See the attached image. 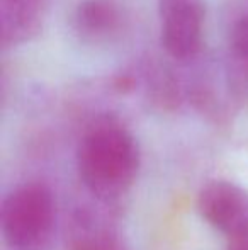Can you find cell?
Wrapping results in <instances>:
<instances>
[{
    "label": "cell",
    "mask_w": 248,
    "mask_h": 250,
    "mask_svg": "<svg viewBox=\"0 0 248 250\" xmlns=\"http://www.w3.org/2000/svg\"><path fill=\"white\" fill-rule=\"evenodd\" d=\"M43 0H0L3 46H16L31 40L41 27Z\"/></svg>",
    "instance_id": "5"
},
{
    "label": "cell",
    "mask_w": 248,
    "mask_h": 250,
    "mask_svg": "<svg viewBox=\"0 0 248 250\" xmlns=\"http://www.w3.org/2000/svg\"><path fill=\"white\" fill-rule=\"evenodd\" d=\"M123 24L121 10L113 0H83L78 3L73 26L80 38L104 41L114 36Z\"/></svg>",
    "instance_id": "6"
},
{
    "label": "cell",
    "mask_w": 248,
    "mask_h": 250,
    "mask_svg": "<svg viewBox=\"0 0 248 250\" xmlns=\"http://www.w3.org/2000/svg\"><path fill=\"white\" fill-rule=\"evenodd\" d=\"M201 216L231 240L248 237V192L229 181H211L197 198Z\"/></svg>",
    "instance_id": "4"
},
{
    "label": "cell",
    "mask_w": 248,
    "mask_h": 250,
    "mask_svg": "<svg viewBox=\"0 0 248 250\" xmlns=\"http://www.w3.org/2000/svg\"><path fill=\"white\" fill-rule=\"evenodd\" d=\"M76 170L87 189L102 201L131 189L139 170V148L123 126L100 123L85 133L76 150Z\"/></svg>",
    "instance_id": "1"
},
{
    "label": "cell",
    "mask_w": 248,
    "mask_h": 250,
    "mask_svg": "<svg viewBox=\"0 0 248 250\" xmlns=\"http://www.w3.org/2000/svg\"><path fill=\"white\" fill-rule=\"evenodd\" d=\"M162 46L175 60L192 58L201 48L204 0H158Z\"/></svg>",
    "instance_id": "3"
},
{
    "label": "cell",
    "mask_w": 248,
    "mask_h": 250,
    "mask_svg": "<svg viewBox=\"0 0 248 250\" xmlns=\"http://www.w3.org/2000/svg\"><path fill=\"white\" fill-rule=\"evenodd\" d=\"M228 250H248V237L238 238V240H231Z\"/></svg>",
    "instance_id": "8"
},
{
    "label": "cell",
    "mask_w": 248,
    "mask_h": 250,
    "mask_svg": "<svg viewBox=\"0 0 248 250\" xmlns=\"http://www.w3.org/2000/svg\"><path fill=\"white\" fill-rule=\"evenodd\" d=\"M231 46L235 55L248 66V16H243L233 26Z\"/></svg>",
    "instance_id": "7"
},
{
    "label": "cell",
    "mask_w": 248,
    "mask_h": 250,
    "mask_svg": "<svg viewBox=\"0 0 248 250\" xmlns=\"http://www.w3.org/2000/svg\"><path fill=\"white\" fill-rule=\"evenodd\" d=\"M55 225V199L46 186L22 184L3 199L0 227L3 240L12 250H48Z\"/></svg>",
    "instance_id": "2"
}]
</instances>
